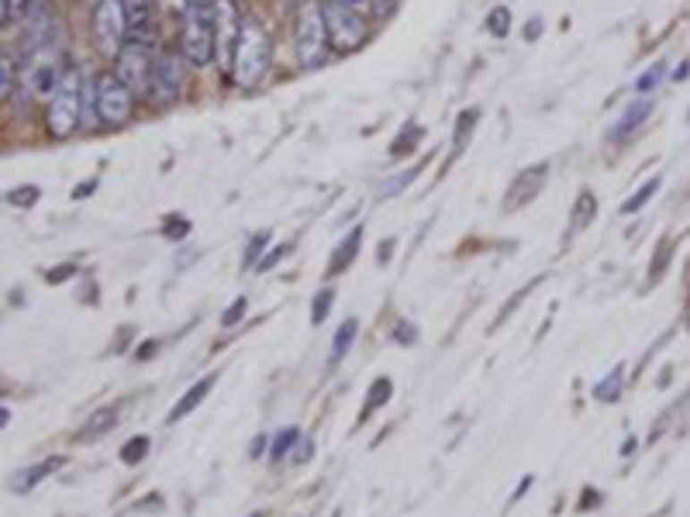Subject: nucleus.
Returning <instances> with one entry per match:
<instances>
[{
	"label": "nucleus",
	"mask_w": 690,
	"mask_h": 517,
	"mask_svg": "<svg viewBox=\"0 0 690 517\" xmlns=\"http://www.w3.org/2000/svg\"><path fill=\"white\" fill-rule=\"evenodd\" d=\"M215 14L217 0H183L180 52L191 66H208L215 59Z\"/></svg>",
	"instance_id": "f257e3e1"
},
{
	"label": "nucleus",
	"mask_w": 690,
	"mask_h": 517,
	"mask_svg": "<svg viewBox=\"0 0 690 517\" xmlns=\"http://www.w3.org/2000/svg\"><path fill=\"white\" fill-rule=\"evenodd\" d=\"M269 35L256 18H245L242 21V38H238V52H235V66H232V80L242 90H252L260 83L266 70H269Z\"/></svg>",
	"instance_id": "f03ea898"
},
{
	"label": "nucleus",
	"mask_w": 690,
	"mask_h": 517,
	"mask_svg": "<svg viewBox=\"0 0 690 517\" xmlns=\"http://www.w3.org/2000/svg\"><path fill=\"white\" fill-rule=\"evenodd\" d=\"M80 121H83V70L70 66L59 90L48 97L46 128L52 139H70L80 128Z\"/></svg>",
	"instance_id": "7ed1b4c3"
},
{
	"label": "nucleus",
	"mask_w": 690,
	"mask_h": 517,
	"mask_svg": "<svg viewBox=\"0 0 690 517\" xmlns=\"http://www.w3.org/2000/svg\"><path fill=\"white\" fill-rule=\"evenodd\" d=\"M294 38H297V59H301L304 70L325 66L332 42H328V28H325V14H321V4H318V0L301 4L297 21H294Z\"/></svg>",
	"instance_id": "20e7f679"
},
{
	"label": "nucleus",
	"mask_w": 690,
	"mask_h": 517,
	"mask_svg": "<svg viewBox=\"0 0 690 517\" xmlns=\"http://www.w3.org/2000/svg\"><path fill=\"white\" fill-rule=\"evenodd\" d=\"M63 63H66V55H63V48L59 46L28 52V55H24V66H21L24 94L31 97V100H42V97L55 94L59 83H63V76H66Z\"/></svg>",
	"instance_id": "39448f33"
},
{
	"label": "nucleus",
	"mask_w": 690,
	"mask_h": 517,
	"mask_svg": "<svg viewBox=\"0 0 690 517\" xmlns=\"http://www.w3.org/2000/svg\"><path fill=\"white\" fill-rule=\"evenodd\" d=\"M321 14L335 52H359L366 46V18L345 7L342 0H321Z\"/></svg>",
	"instance_id": "423d86ee"
},
{
	"label": "nucleus",
	"mask_w": 690,
	"mask_h": 517,
	"mask_svg": "<svg viewBox=\"0 0 690 517\" xmlns=\"http://www.w3.org/2000/svg\"><path fill=\"white\" fill-rule=\"evenodd\" d=\"M90 24H94L97 52L118 59V52L124 48V42H128V21H124L121 0H97L94 14H90Z\"/></svg>",
	"instance_id": "0eeeda50"
},
{
	"label": "nucleus",
	"mask_w": 690,
	"mask_h": 517,
	"mask_svg": "<svg viewBox=\"0 0 690 517\" xmlns=\"http://www.w3.org/2000/svg\"><path fill=\"white\" fill-rule=\"evenodd\" d=\"M135 107V90L118 72H97V111L104 124H124Z\"/></svg>",
	"instance_id": "6e6552de"
},
{
	"label": "nucleus",
	"mask_w": 690,
	"mask_h": 517,
	"mask_svg": "<svg viewBox=\"0 0 690 517\" xmlns=\"http://www.w3.org/2000/svg\"><path fill=\"white\" fill-rule=\"evenodd\" d=\"M242 14H238L235 0H217V14H215V59L217 66L232 76L235 66V52L238 38H242Z\"/></svg>",
	"instance_id": "1a4fd4ad"
},
{
	"label": "nucleus",
	"mask_w": 690,
	"mask_h": 517,
	"mask_svg": "<svg viewBox=\"0 0 690 517\" xmlns=\"http://www.w3.org/2000/svg\"><path fill=\"white\" fill-rule=\"evenodd\" d=\"M152 70H156V59H152V46H142V42H124V48L118 52V72L121 80L139 94H152Z\"/></svg>",
	"instance_id": "9d476101"
},
{
	"label": "nucleus",
	"mask_w": 690,
	"mask_h": 517,
	"mask_svg": "<svg viewBox=\"0 0 690 517\" xmlns=\"http://www.w3.org/2000/svg\"><path fill=\"white\" fill-rule=\"evenodd\" d=\"M21 24H24V55L35 52V48L59 46L63 21H59V11L52 7V0H35Z\"/></svg>",
	"instance_id": "9b49d317"
},
{
	"label": "nucleus",
	"mask_w": 690,
	"mask_h": 517,
	"mask_svg": "<svg viewBox=\"0 0 690 517\" xmlns=\"http://www.w3.org/2000/svg\"><path fill=\"white\" fill-rule=\"evenodd\" d=\"M187 87V55L176 52V48H166L156 55V70H152V94L159 104H169L183 94Z\"/></svg>",
	"instance_id": "f8f14e48"
},
{
	"label": "nucleus",
	"mask_w": 690,
	"mask_h": 517,
	"mask_svg": "<svg viewBox=\"0 0 690 517\" xmlns=\"http://www.w3.org/2000/svg\"><path fill=\"white\" fill-rule=\"evenodd\" d=\"M124 21H128V42L156 46V0H121Z\"/></svg>",
	"instance_id": "ddd939ff"
},
{
	"label": "nucleus",
	"mask_w": 690,
	"mask_h": 517,
	"mask_svg": "<svg viewBox=\"0 0 690 517\" xmlns=\"http://www.w3.org/2000/svg\"><path fill=\"white\" fill-rule=\"evenodd\" d=\"M546 176H549V163L528 165L522 176H515V183H511L507 197H504V208H507V211H518L528 200H535L539 190L546 187Z\"/></svg>",
	"instance_id": "4468645a"
},
{
	"label": "nucleus",
	"mask_w": 690,
	"mask_h": 517,
	"mask_svg": "<svg viewBox=\"0 0 690 517\" xmlns=\"http://www.w3.org/2000/svg\"><path fill=\"white\" fill-rule=\"evenodd\" d=\"M649 114H652V100H632L625 111H621V118L618 124L611 128V139H632L639 128H643L645 121H649Z\"/></svg>",
	"instance_id": "2eb2a0df"
},
{
	"label": "nucleus",
	"mask_w": 690,
	"mask_h": 517,
	"mask_svg": "<svg viewBox=\"0 0 690 517\" xmlns=\"http://www.w3.org/2000/svg\"><path fill=\"white\" fill-rule=\"evenodd\" d=\"M63 455H52V459H46V462H38V466H28V470H21L14 479H11V490L14 494H28L35 483H42L48 472H55V470H63Z\"/></svg>",
	"instance_id": "dca6fc26"
},
{
	"label": "nucleus",
	"mask_w": 690,
	"mask_h": 517,
	"mask_svg": "<svg viewBox=\"0 0 690 517\" xmlns=\"http://www.w3.org/2000/svg\"><path fill=\"white\" fill-rule=\"evenodd\" d=\"M359 245H362V228H353V232H349V238H345V242L335 249L332 262H328V276H338L342 269H349V266L356 262Z\"/></svg>",
	"instance_id": "f3484780"
},
{
	"label": "nucleus",
	"mask_w": 690,
	"mask_h": 517,
	"mask_svg": "<svg viewBox=\"0 0 690 517\" xmlns=\"http://www.w3.org/2000/svg\"><path fill=\"white\" fill-rule=\"evenodd\" d=\"M211 386H215V377L197 379V383H193L191 390L183 394V400H180V403H176V407L169 411V424H176V421H180V418H187V414H191L193 407H200V400H204V397H208V394H211Z\"/></svg>",
	"instance_id": "a211bd4d"
},
{
	"label": "nucleus",
	"mask_w": 690,
	"mask_h": 517,
	"mask_svg": "<svg viewBox=\"0 0 690 517\" xmlns=\"http://www.w3.org/2000/svg\"><path fill=\"white\" fill-rule=\"evenodd\" d=\"M597 214V200L591 190H584L580 197H576V208H573V217H570V232H584L591 221H594Z\"/></svg>",
	"instance_id": "6ab92c4d"
},
{
	"label": "nucleus",
	"mask_w": 690,
	"mask_h": 517,
	"mask_svg": "<svg viewBox=\"0 0 690 517\" xmlns=\"http://www.w3.org/2000/svg\"><path fill=\"white\" fill-rule=\"evenodd\" d=\"M476 118H480V107H466V111L456 118V131H453V152L456 156L466 148V141H470V135H473V128H476Z\"/></svg>",
	"instance_id": "aec40b11"
},
{
	"label": "nucleus",
	"mask_w": 690,
	"mask_h": 517,
	"mask_svg": "<svg viewBox=\"0 0 690 517\" xmlns=\"http://www.w3.org/2000/svg\"><path fill=\"white\" fill-rule=\"evenodd\" d=\"M621 386H625V366H615V369L594 386V397L604 400V403H615V400L621 397Z\"/></svg>",
	"instance_id": "412c9836"
},
{
	"label": "nucleus",
	"mask_w": 690,
	"mask_h": 517,
	"mask_svg": "<svg viewBox=\"0 0 690 517\" xmlns=\"http://www.w3.org/2000/svg\"><path fill=\"white\" fill-rule=\"evenodd\" d=\"M660 187H663V180H660V176H652L649 183H643V187L635 190V193H632V197H628V200L621 204V214H639V211L645 208V204H649V200L656 197V190H660Z\"/></svg>",
	"instance_id": "4be33fe9"
},
{
	"label": "nucleus",
	"mask_w": 690,
	"mask_h": 517,
	"mask_svg": "<svg viewBox=\"0 0 690 517\" xmlns=\"http://www.w3.org/2000/svg\"><path fill=\"white\" fill-rule=\"evenodd\" d=\"M115 421H118V411H115V407H104V411H97L94 418L87 421V428L80 431V438H97V435H107V431L115 428Z\"/></svg>",
	"instance_id": "5701e85b"
},
{
	"label": "nucleus",
	"mask_w": 690,
	"mask_h": 517,
	"mask_svg": "<svg viewBox=\"0 0 690 517\" xmlns=\"http://www.w3.org/2000/svg\"><path fill=\"white\" fill-rule=\"evenodd\" d=\"M356 331H359V321L356 318H349L342 328L335 331V345H332V362H338L342 355L353 349V342H356Z\"/></svg>",
	"instance_id": "b1692460"
},
{
	"label": "nucleus",
	"mask_w": 690,
	"mask_h": 517,
	"mask_svg": "<svg viewBox=\"0 0 690 517\" xmlns=\"http://www.w3.org/2000/svg\"><path fill=\"white\" fill-rule=\"evenodd\" d=\"M14 87H18V70H14V59H11V52H4V59H0V97L11 104L14 100Z\"/></svg>",
	"instance_id": "393cba45"
},
{
	"label": "nucleus",
	"mask_w": 690,
	"mask_h": 517,
	"mask_svg": "<svg viewBox=\"0 0 690 517\" xmlns=\"http://www.w3.org/2000/svg\"><path fill=\"white\" fill-rule=\"evenodd\" d=\"M31 4L35 0H0V21H4V28L21 24L28 18V11H31Z\"/></svg>",
	"instance_id": "a878e982"
},
{
	"label": "nucleus",
	"mask_w": 690,
	"mask_h": 517,
	"mask_svg": "<svg viewBox=\"0 0 690 517\" xmlns=\"http://www.w3.org/2000/svg\"><path fill=\"white\" fill-rule=\"evenodd\" d=\"M345 7H353L356 14H362V18H387L390 11H394V0H342Z\"/></svg>",
	"instance_id": "bb28decb"
},
{
	"label": "nucleus",
	"mask_w": 690,
	"mask_h": 517,
	"mask_svg": "<svg viewBox=\"0 0 690 517\" xmlns=\"http://www.w3.org/2000/svg\"><path fill=\"white\" fill-rule=\"evenodd\" d=\"M483 28H487L494 38H507V35H511V11H507V7H494V11L483 18Z\"/></svg>",
	"instance_id": "cd10ccee"
},
{
	"label": "nucleus",
	"mask_w": 690,
	"mask_h": 517,
	"mask_svg": "<svg viewBox=\"0 0 690 517\" xmlns=\"http://www.w3.org/2000/svg\"><path fill=\"white\" fill-rule=\"evenodd\" d=\"M297 438H301V431H297V428H284V431L277 435V442H273V452H269V459H273V462L286 459V455L294 452V445H297Z\"/></svg>",
	"instance_id": "c85d7f7f"
},
{
	"label": "nucleus",
	"mask_w": 690,
	"mask_h": 517,
	"mask_svg": "<svg viewBox=\"0 0 690 517\" xmlns=\"http://www.w3.org/2000/svg\"><path fill=\"white\" fill-rule=\"evenodd\" d=\"M38 197H42V190L35 187V183L7 190V204H11V208H31V204H38Z\"/></svg>",
	"instance_id": "c756f323"
},
{
	"label": "nucleus",
	"mask_w": 690,
	"mask_h": 517,
	"mask_svg": "<svg viewBox=\"0 0 690 517\" xmlns=\"http://www.w3.org/2000/svg\"><path fill=\"white\" fill-rule=\"evenodd\" d=\"M418 141H422V128H418V124H407L405 135H397L394 145H390V156H407V152H414Z\"/></svg>",
	"instance_id": "7c9ffc66"
},
{
	"label": "nucleus",
	"mask_w": 690,
	"mask_h": 517,
	"mask_svg": "<svg viewBox=\"0 0 690 517\" xmlns=\"http://www.w3.org/2000/svg\"><path fill=\"white\" fill-rule=\"evenodd\" d=\"M669 256H673V242L663 238L660 249H656V262H652V269H649V283L663 280V273H667V266H669Z\"/></svg>",
	"instance_id": "2f4dec72"
},
{
	"label": "nucleus",
	"mask_w": 690,
	"mask_h": 517,
	"mask_svg": "<svg viewBox=\"0 0 690 517\" xmlns=\"http://www.w3.org/2000/svg\"><path fill=\"white\" fill-rule=\"evenodd\" d=\"M149 448H152V445H149V438H145V435H135L128 445L121 448V462H128V466H139V462L145 459V452H149Z\"/></svg>",
	"instance_id": "473e14b6"
},
{
	"label": "nucleus",
	"mask_w": 690,
	"mask_h": 517,
	"mask_svg": "<svg viewBox=\"0 0 690 517\" xmlns=\"http://www.w3.org/2000/svg\"><path fill=\"white\" fill-rule=\"evenodd\" d=\"M667 76V63H656V66H649V70L639 76V83H635V90L639 94H652L656 87H660V80Z\"/></svg>",
	"instance_id": "72a5a7b5"
},
{
	"label": "nucleus",
	"mask_w": 690,
	"mask_h": 517,
	"mask_svg": "<svg viewBox=\"0 0 690 517\" xmlns=\"http://www.w3.org/2000/svg\"><path fill=\"white\" fill-rule=\"evenodd\" d=\"M332 301H335L332 286H325V290L314 297V304H311V321H314V325H321V321L328 318V310H332Z\"/></svg>",
	"instance_id": "f704fd0d"
},
{
	"label": "nucleus",
	"mask_w": 690,
	"mask_h": 517,
	"mask_svg": "<svg viewBox=\"0 0 690 517\" xmlns=\"http://www.w3.org/2000/svg\"><path fill=\"white\" fill-rule=\"evenodd\" d=\"M390 394H394V383L383 377L377 379L373 386H370V403H366V411H377V407H383L387 400H390Z\"/></svg>",
	"instance_id": "c9c22d12"
},
{
	"label": "nucleus",
	"mask_w": 690,
	"mask_h": 517,
	"mask_svg": "<svg viewBox=\"0 0 690 517\" xmlns=\"http://www.w3.org/2000/svg\"><path fill=\"white\" fill-rule=\"evenodd\" d=\"M266 242H269V232H262L249 242V249H245V269H256L260 266V252L266 249Z\"/></svg>",
	"instance_id": "e433bc0d"
},
{
	"label": "nucleus",
	"mask_w": 690,
	"mask_h": 517,
	"mask_svg": "<svg viewBox=\"0 0 690 517\" xmlns=\"http://www.w3.org/2000/svg\"><path fill=\"white\" fill-rule=\"evenodd\" d=\"M418 173H422V163H418V165H411V169H407V173H401L397 180H390V183H383V197H394L397 190H405L407 183H411V180L418 176Z\"/></svg>",
	"instance_id": "4c0bfd02"
},
{
	"label": "nucleus",
	"mask_w": 690,
	"mask_h": 517,
	"mask_svg": "<svg viewBox=\"0 0 690 517\" xmlns=\"http://www.w3.org/2000/svg\"><path fill=\"white\" fill-rule=\"evenodd\" d=\"M187 232H191V221H187V217H176V214L166 217V228H163V235L166 238L176 242V238H187Z\"/></svg>",
	"instance_id": "58836bf2"
},
{
	"label": "nucleus",
	"mask_w": 690,
	"mask_h": 517,
	"mask_svg": "<svg viewBox=\"0 0 690 517\" xmlns=\"http://www.w3.org/2000/svg\"><path fill=\"white\" fill-rule=\"evenodd\" d=\"M70 276H76V262H63V266H55V269H48V273H46V280L52 283V286L66 283Z\"/></svg>",
	"instance_id": "ea45409f"
},
{
	"label": "nucleus",
	"mask_w": 690,
	"mask_h": 517,
	"mask_svg": "<svg viewBox=\"0 0 690 517\" xmlns=\"http://www.w3.org/2000/svg\"><path fill=\"white\" fill-rule=\"evenodd\" d=\"M242 314H245V297H238L235 304L221 314V328H232V325H238V321H242Z\"/></svg>",
	"instance_id": "a19ab883"
},
{
	"label": "nucleus",
	"mask_w": 690,
	"mask_h": 517,
	"mask_svg": "<svg viewBox=\"0 0 690 517\" xmlns=\"http://www.w3.org/2000/svg\"><path fill=\"white\" fill-rule=\"evenodd\" d=\"M394 338H397L401 345H414V342H418V328H414V325H407V321H401V325L394 328Z\"/></svg>",
	"instance_id": "79ce46f5"
},
{
	"label": "nucleus",
	"mask_w": 690,
	"mask_h": 517,
	"mask_svg": "<svg viewBox=\"0 0 690 517\" xmlns=\"http://www.w3.org/2000/svg\"><path fill=\"white\" fill-rule=\"evenodd\" d=\"M286 252H290V245H277V249H273L269 256L260 258V266H256V269H273V266H277V262H280V258H284Z\"/></svg>",
	"instance_id": "37998d69"
},
{
	"label": "nucleus",
	"mask_w": 690,
	"mask_h": 517,
	"mask_svg": "<svg viewBox=\"0 0 690 517\" xmlns=\"http://www.w3.org/2000/svg\"><path fill=\"white\" fill-rule=\"evenodd\" d=\"M539 35H542V21H539V18H532V21L524 24V38H528V42H535Z\"/></svg>",
	"instance_id": "c03bdc74"
},
{
	"label": "nucleus",
	"mask_w": 690,
	"mask_h": 517,
	"mask_svg": "<svg viewBox=\"0 0 690 517\" xmlns=\"http://www.w3.org/2000/svg\"><path fill=\"white\" fill-rule=\"evenodd\" d=\"M156 352H159V342H145L142 349H139V352H135V359H139V362H145V359H149V355H156Z\"/></svg>",
	"instance_id": "a18cd8bd"
},
{
	"label": "nucleus",
	"mask_w": 690,
	"mask_h": 517,
	"mask_svg": "<svg viewBox=\"0 0 690 517\" xmlns=\"http://www.w3.org/2000/svg\"><path fill=\"white\" fill-rule=\"evenodd\" d=\"M308 459H311V442L304 438V442L297 445V462H308Z\"/></svg>",
	"instance_id": "49530a36"
},
{
	"label": "nucleus",
	"mask_w": 690,
	"mask_h": 517,
	"mask_svg": "<svg viewBox=\"0 0 690 517\" xmlns=\"http://www.w3.org/2000/svg\"><path fill=\"white\" fill-rule=\"evenodd\" d=\"M94 190H97V176H94V180H87L83 187L76 190V197H87V193H94Z\"/></svg>",
	"instance_id": "de8ad7c7"
},
{
	"label": "nucleus",
	"mask_w": 690,
	"mask_h": 517,
	"mask_svg": "<svg viewBox=\"0 0 690 517\" xmlns=\"http://www.w3.org/2000/svg\"><path fill=\"white\" fill-rule=\"evenodd\" d=\"M262 448H266V438H256V442H252V452H249V455H252V459H260Z\"/></svg>",
	"instance_id": "09e8293b"
},
{
	"label": "nucleus",
	"mask_w": 690,
	"mask_h": 517,
	"mask_svg": "<svg viewBox=\"0 0 690 517\" xmlns=\"http://www.w3.org/2000/svg\"><path fill=\"white\" fill-rule=\"evenodd\" d=\"M597 500H601V494H591V490H587V494H584V511H591V504H597Z\"/></svg>",
	"instance_id": "8fccbe9b"
},
{
	"label": "nucleus",
	"mask_w": 690,
	"mask_h": 517,
	"mask_svg": "<svg viewBox=\"0 0 690 517\" xmlns=\"http://www.w3.org/2000/svg\"><path fill=\"white\" fill-rule=\"evenodd\" d=\"M390 249H394V242H383V245H380V262H387V256H390Z\"/></svg>",
	"instance_id": "3c124183"
},
{
	"label": "nucleus",
	"mask_w": 690,
	"mask_h": 517,
	"mask_svg": "<svg viewBox=\"0 0 690 517\" xmlns=\"http://www.w3.org/2000/svg\"><path fill=\"white\" fill-rule=\"evenodd\" d=\"M252 517H266V514H262V511H256V514H252Z\"/></svg>",
	"instance_id": "603ef678"
}]
</instances>
